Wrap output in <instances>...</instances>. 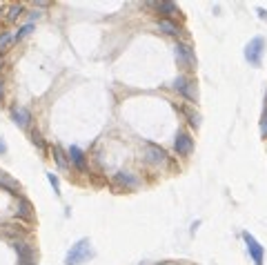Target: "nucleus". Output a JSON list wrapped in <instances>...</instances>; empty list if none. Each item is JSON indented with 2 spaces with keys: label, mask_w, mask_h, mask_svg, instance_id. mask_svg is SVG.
Segmentation results:
<instances>
[{
  "label": "nucleus",
  "mask_w": 267,
  "mask_h": 265,
  "mask_svg": "<svg viewBox=\"0 0 267 265\" xmlns=\"http://www.w3.org/2000/svg\"><path fill=\"white\" fill-rule=\"evenodd\" d=\"M265 105H267V96H265Z\"/></svg>",
  "instance_id": "bb28decb"
},
{
  "label": "nucleus",
  "mask_w": 267,
  "mask_h": 265,
  "mask_svg": "<svg viewBox=\"0 0 267 265\" xmlns=\"http://www.w3.org/2000/svg\"><path fill=\"white\" fill-rule=\"evenodd\" d=\"M18 216H22V219H31V205H29V201H25V198H20Z\"/></svg>",
  "instance_id": "f3484780"
},
{
  "label": "nucleus",
  "mask_w": 267,
  "mask_h": 265,
  "mask_svg": "<svg viewBox=\"0 0 267 265\" xmlns=\"http://www.w3.org/2000/svg\"><path fill=\"white\" fill-rule=\"evenodd\" d=\"M13 247H16L18 256H20V265H31L34 263V252H31V247L27 245V243H13Z\"/></svg>",
  "instance_id": "1a4fd4ad"
},
{
  "label": "nucleus",
  "mask_w": 267,
  "mask_h": 265,
  "mask_svg": "<svg viewBox=\"0 0 267 265\" xmlns=\"http://www.w3.org/2000/svg\"><path fill=\"white\" fill-rule=\"evenodd\" d=\"M53 156H56V161H58V165L60 167H67L69 165V161H67V156H65V152H62V147H53Z\"/></svg>",
  "instance_id": "a211bd4d"
},
{
  "label": "nucleus",
  "mask_w": 267,
  "mask_h": 265,
  "mask_svg": "<svg viewBox=\"0 0 267 265\" xmlns=\"http://www.w3.org/2000/svg\"><path fill=\"white\" fill-rule=\"evenodd\" d=\"M158 29L160 32H165V34H169V36H178L180 34V27H178L174 20H158Z\"/></svg>",
  "instance_id": "ddd939ff"
},
{
  "label": "nucleus",
  "mask_w": 267,
  "mask_h": 265,
  "mask_svg": "<svg viewBox=\"0 0 267 265\" xmlns=\"http://www.w3.org/2000/svg\"><path fill=\"white\" fill-rule=\"evenodd\" d=\"M265 47H267L265 45V38H263V36H254L252 41L245 45V60H247L252 67H261Z\"/></svg>",
  "instance_id": "f03ea898"
},
{
  "label": "nucleus",
  "mask_w": 267,
  "mask_h": 265,
  "mask_svg": "<svg viewBox=\"0 0 267 265\" xmlns=\"http://www.w3.org/2000/svg\"><path fill=\"white\" fill-rule=\"evenodd\" d=\"M174 89L178 91V94H182L187 100H191V103H196L198 100V91H196V83L194 81H189V78H185V76H178L176 81H174Z\"/></svg>",
  "instance_id": "39448f33"
},
{
  "label": "nucleus",
  "mask_w": 267,
  "mask_h": 265,
  "mask_svg": "<svg viewBox=\"0 0 267 265\" xmlns=\"http://www.w3.org/2000/svg\"><path fill=\"white\" fill-rule=\"evenodd\" d=\"M93 256V250H91V243L87 241V238H80L76 245H71V250L67 252L65 256V263L67 265H80L85 263L87 259H91Z\"/></svg>",
  "instance_id": "f257e3e1"
},
{
  "label": "nucleus",
  "mask_w": 267,
  "mask_h": 265,
  "mask_svg": "<svg viewBox=\"0 0 267 265\" xmlns=\"http://www.w3.org/2000/svg\"><path fill=\"white\" fill-rule=\"evenodd\" d=\"M174 51H176V60L182 65V67L196 69V54H194L189 43H178V45L174 47Z\"/></svg>",
  "instance_id": "20e7f679"
},
{
  "label": "nucleus",
  "mask_w": 267,
  "mask_h": 265,
  "mask_svg": "<svg viewBox=\"0 0 267 265\" xmlns=\"http://www.w3.org/2000/svg\"><path fill=\"white\" fill-rule=\"evenodd\" d=\"M174 149H176L178 156H189L191 149H194V138H191L187 132H180V134H176V140H174Z\"/></svg>",
  "instance_id": "423d86ee"
},
{
  "label": "nucleus",
  "mask_w": 267,
  "mask_h": 265,
  "mask_svg": "<svg viewBox=\"0 0 267 265\" xmlns=\"http://www.w3.org/2000/svg\"><path fill=\"white\" fill-rule=\"evenodd\" d=\"M116 180H118L120 185H125V187H136L138 185V178L132 176L129 172H118V174H116Z\"/></svg>",
  "instance_id": "4468645a"
},
{
  "label": "nucleus",
  "mask_w": 267,
  "mask_h": 265,
  "mask_svg": "<svg viewBox=\"0 0 267 265\" xmlns=\"http://www.w3.org/2000/svg\"><path fill=\"white\" fill-rule=\"evenodd\" d=\"M156 9H158L160 14L165 16V20H167V18H174L176 14H180V11H178V5H176V2H167V0H163V2H156Z\"/></svg>",
  "instance_id": "9b49d317"
},
{
  "label": "nucleus",
  "mask_w": 267,
  "mask_h": 265,
  "mask_svg": "<svg viewBox=\"0 0 267 265\" xmlns=\"http://www.w3.org/2000/svg\"><path fill=\"white\" fill-rule=\"evenodd\" d=\"M4 152H7V143L0 138V154H4Z\"/></svg>",
  "instance_id": "393cba45"
},
{
  "label": "nucleus",
  "mask_w": 267,
  "mask_h": 265,
  "mask_svg": "<svg viewBox=\"0 0 267 265\" xmlns=\"http://www.w3.org/2000/svg\"><path fill=\"white\" fill-rule=\"evenodd\" d=\"M0 98H2V81H0Z\"/></svg>",
  "instance_id": "a878e982"
},
{
  "label": "nucleus",
  "mask_w": 267,
  "mask_h": 265,
  "mask_svg": "<svg viewBox=\"0 0 267 265\" xmlns=\"http://www.w3.org/2000/svg\"><path fill=\"white\" fill-rule=\"evenodd\" d=\"M243 241H245V245H247V252H249V256H252L254 265H265V250H263V245L256 241V236L249 232H243Z\"/></svg>",
  "instance_id": "7ed1b4c3"
},
{
  "label": "nucleus",
  "mask_w": 267,
  "mask_h": 265,
  "mask_svg": "<svg viewBox=\"0 0 267 265\" xmlns=\"http://www.w3.org/2000/svg\"><path fill=\"white\" fill-rule=\"evenodd\" d=\"M31 140H34V145H38L40 149L44 147V143H43V138H40V134H36V132H34V134H31Z\"/></svg>",
  "instance_id": "5701e85b"
},
{
  "label": "nucleus",
  "mask_w": 267,
  "mask_h": 265,
  "mask_svg": "<svg viewBox=\"0 0 267 265\" xmlns=\"http://www.w3.org/2000/svg\"><path fill=\"white\" fill-rule=\"evenodd\" d=\"M0 187L7 189V192H11V194L20 192V183H18L11 174H7V172H2V170H0Z\"/></svg>",
  "instance_id": "6e6552de"
},
{
  "label": "nucleus",
  "mask_w": 267,
  "mask_h": 265,
  "mask_svg": "<svg viewBox=\"0 0 267 265\" xmlns=\"http://www.w3.org/2000/svg\"><path fill=\"white\" fill-rule=\"evenodd\" d=\"M13 43H16V34H7V32L0 34V54L7 51V49H11Z\"/></svg>",
  "instance_id": "2eb2a0df"
},
{
  "label": "nucleus",
  "mask_w": 267,
  "mask_h": 265,
  "mask_svg": "<svg viewBox=\"0 0 267 265\" xmlns=\"http://www.w3.org/2000/svg\"><path fill=\"white\" fill-rule=\"evenodd\" d=\"M258 18H261V20H267V11L263 9V7H258Z\"/></svg>",
  "instance_id": "b1692460"
},
{
  "label": "nucleus",
  "mask_w": 267,
  "mask_h": 265,
  "mask_svg": "<svg viewBox=\"0 0 267 265\" xmlns=\"http://www.w3.org/2000/svg\"><path fill=\"white\" fill-rule=\"evenodd\" d=\"M31 29H34V25H25V27H20V29H18V32H16V41H20V38H25V36H29V34H31Z\"/></svg>",
  "instance_id": "412c9836"
},
{
  "label": "nucleus",
  "mask_w": 267,
  "mask_h": 265,
  "mask_svg": "<svg viewBox=\"0 0 267 265\" xmlns=\"http://www.w3.org/2000/svg\"><path fill=\"white\" fill-rule=\"evenodd\" d=\"M261 136H263V138H267V105H265L263 116H261Z\"/></svg>",
  "instance_id": "aec40b11"
},
{
  "label": "nucleus",
  "mask_w": 267,
  "mask_h": 265,
  "mask_svg": "<svg viewBox=\"0 0 267 265\" xmlns=\"http://www.w3.org/2000/svg\"><path fill=\"white\" fill-rule=\"evenodd\" d=\"M145 156H147V163H151V165H163V163H167L165 149L154 145V143H145Z\"/></svg>",
  "instance_id": "0eeeda50"
},
{
  "label": "nucleus",
  "mask_w": 267,
  "mask_h": 265,
  "mask_svg": "<svg viewBox=\"0 0 267 265\" xmlns=\"http://www.w3.org/2000/svg\"><path fill=\"white\" fill-rule=\"evenodd\" d=\"M185 116H187V121H189L191 127H198L200 125V116H198V114H194L191 109H185Z\"/></svg>",
  "instance_id": "6ab92c4d"
},
{
  "label": "nucleus",
  "mask_w": 267,
  "mask_h": 265,
  "mask_svg": "<svg viewBox=\"0 0 267 265\" xmlns=\"http://www.w3.org/2000/svg\"><path fill=\"white\" fill-rule=\"evenodd\" d=\"M11 118H13V123H16L18 127H27L29 125V121H31V114H29V109H25V107H13L11 109Z\"/></svg>",
  "instance_id": "9d476101"
},
{
  "label": "nucleus",
  "mask_w": 267,
  "mask_h": 265,
  "mask_svg": "<svg viewBox=\"0 0 267 265\" xmlns=\"http://www.w3.org/2000/svg\"><path fill=\"white\" fill-rule=\"evenodd\" d=\"M22 14H25V7L22 5H11L9 7V11H7V18L9 20H18Z\"/></svg>",
  "instance_id": "dca6fc26"
},
{
  "label": "nucleus",
  "mask_w": 267,
  "mask_h": 265,
  "mask_svg": "<svg viewBox=\"0 0 267 265\" xmlns=\"http://www.w3.org/2000/svg\"><path fill=\"white\" fill-rule=\"evenodd\" d=\"M47 178H49V183L53 185V192L60 194V183H58V176L53 174V172H47Z\"/></svg>",
  "instance_id": "4be33fe9"
},
{
  "label": "nucleus",
  "mask_w": 267,
  "mask_h": 265,
  "mask_svg": "<svg viewBox=\"0 0 267 265\" xmlns=\"http://www.w3.org/2000/svg\"><path fill=\"white\" fill-rule=\"evenodd\" d=\"M69 161L78 167L80 172H87V161H85V154L78 147H69Z\"/></svg>",
  "instance_id": "f8f14e48"
}]
</instances>
